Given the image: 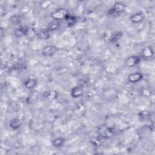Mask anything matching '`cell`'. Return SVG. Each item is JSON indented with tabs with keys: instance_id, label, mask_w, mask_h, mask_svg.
<instances>
[{
	"instance_id": "1",
	"label": "cell",
	"mask_w": 155,
	"mask_h": 155,
	"mask_svg": "<svg viewBox=\"0 0 155 155\" xmlns=\"http://www.w3.org/2000/svg\"><path fill=\"white\" fill-rule=\"evenodd\" d=\"M125 5L120 2H116L114 4V5L113 7H111L110 9H109L108 12V14L110 16H116L117 15H119L120 13H122L125 8Z\"/></svg>"
},
{
	"instance_id": "2",
	"label": "cell",
	"mask_w": 155,
	"mask_h": 155,
	"mask_svg": "<svg viewBox=\"0 0 155 155\" xmlns=\"http://www.w3.org/2000/svg\"><path fill=\"white\" fill-rule=\"evenodd\" d=\"M97 132L99 136L104 139H108L111 137L113 133L112 129L105 125L99 126L97 128Z\"/></svg>"
},
{
	"instance_id": "3",
	"label": "cell",
	"mask_w": 155,
	"mask_h": 155,
	"mask_svg": "<svg viewBox=\"0 0 155 155\" xmlns=\"http://www.w3.org/2000/svg\"><path fill=\"white\" fill-rule=\"evenodd\" d=\"M58 49L56 46L52 45H48L43 47L41 53L44 56L50 57L54 55L58 51Z\"/></svg>"
},
{
	"instance_id": "4",
	"label": "cell",
	"mask_w": 155,
	"mask_h": 155,
	"mask_svg": "<svg viewBox=\"0 0 155 155\" xmlns=\"http://www.w3.org/2000/svg\"><path fill=\"white\" fill-rule=\"evenodd\" d=\"M68 15L67 11L64 8H59L52 13V18L56 20L65 19Z\"/></svg>"
},
{
	"instance_id": "5",
	"label": "cell",
	"mask_w": 155,
	"mask_h": 155,
	"mask_svg": "<svg viewBox=\"0 0 155 155\" xmlns=\"http://www.w3.org/2000/svg\"><path fill=\"white\" fill-rule=\"evenodd\" d=\"M140 61V57L135 55H132L126 58L125 61V64L126 66L128 67H132L137 65L139 63Z\"/></svg>"
},
{
	"instance_id": "6",
	"label": "cell",
	"mask_w": 155,
	"mask_h": 155,
	"mask_svg": "<svg viewBox=\"0 0 155 155\" xmlns=\"http://www.w3.org/2000/svg\"><path fill=\"white\" fill-rule=\"evenodd\" d=\"M143 79V75L141 73L136 71L131 73L128 76V81L132 84L138 83Z\"/></svg>"
},
{
	"instance_id": "7",
	"label": "cell",
	"mask_w": 155,
	"mask_h": 155,
	"mask_svg": "<svg viewBox=\"0 0 155 155\" xmlns=\"http://www.w3.org/2000/svg\"><path fill=\"white\" fill-rule=\"evenodd\" d=\"M50 30L48 28H44L40 30L37 33V36L40 39L42 40H47L50 38Z\"/></svg>"
},
{
	"instance_id": "8",
	"label": "cell",
	"mask_w": 155,
	"mask_h": 155,
	"mask_svg": "<svg viewBox=\"0 0 155 155\" xmlns=\"http://www.w3.org/2000/svg\"><path fill=\"white\" fill-rule=\"evenodd\" d=\"M144 19V15L142 12H137L130 16V19L132 22L139 23L142 22Z\"/></svg>"
},
{
	"instance_id": "9",
	"label": "cell",
	"mask_w": 155,
	"mask_h": 155,
	"mask_svg": "<svg viewBox=\"0 0 155 155\" xmlns=\"http://www.w3.org/2000/svg\"><path fill=\"white\" fill-rule=\"evenodd\" d=\"M28 28L27 27H21L14 30V36L16 38H21L22 36L25 35L28 32Z\"/></svg>"
},
{
	"instance_id": "10",
	"label": "cell",
	"mask_w": 155,
	"mask_h": 155,
	"mask_svg": "<svg viewBox=\"0 0 155 155\" xmlns=\"http://www.w3.org/2000/svg\"><path fill=\"white\" fill-rule=\"evenodd\" d=\"M83 94V89L81 87L76 86L71 89V94L74 98H78L81 97Z\"/></svg>"
},
{
	"instance_id": "11",
	"label": "cell",
	"mask_w": 155,
	"mask_h": 155,
	"mask_svg": "<svg viewBox=\"0 0 155 155\" xmlns=\"http://www.w3.org/2000/svg\"><path fill=\"white\" fill-rule=\"evenodd\" d=\"M24 85L27 88H33L37 85V80L34 78H28L24 82Z\"/></svg>"
},
{
	"instance_id": "12",
	"label": "cell",
	"mask_w": 155,
	"mask_h": 155,
	"mask_svg": "<svg viewBox=\"0 0 155 155\" xmlns=\"http://www.w3.org/2000/svg\"><path fill=\"white\" fill-rule=\"evenodd\" d=\"M21 121L18 118H14L12 119L9 122L10 127L14 130H16L19 129L21 127Z\"/></svg>"
},
{
	"instance_id": "13",
	"label": "cell",
	"mask_w": 155,
	"mask_h": 155,
	"mask_svg": "<svg viewBox=\"0 0 155 155\" xmlns=\"http://www.w3.org/2000/svg\"><path fill=\"white\" fill-rule=\"evenodd\" d=\"M153 54H154V52H153V48L150 46L146 47L145 48H144L142 52V56L145 58H150L153 55Z\"/></svg>"
},
{
	"instance_id": "14",
	"label": "cell",
	"mask_w": 155,
	"mask_h": 155,
	"mask_svg": "<svg viewBox=\"0 0 155 155\" xmlns=\"http://www.w3.org/2000/svg\"><path fill=\"white\" fill-rule=\"evenodd\" d=\"M65 142V140L64 138H63L62 137H56V138L52 140V144L54 147L59 148V147H61L62 146H63Z\"/></svg>"
},
{
	"instance_id": "15",
	"label": "cell",
	"mask_w": 155,
	"mask_h": 155,
	"mask_svg": "<svg viewBox=\"0 0 155 155\" xmlns=\"http://www.w3.org/2000/svg\"><path fill=\"white\" fill-rule=\"evenodd\" d=\"M122 32H120V31L114 32V33H113L111 35V37L110 38V41L112 43L117 42L122 38Z\"/></svg>"
},
{
	"instance_id": "16",
	"label": "cell",
	"mask_w": 155,
	"mask_h": 155,
	"mask_svg": "<svg viewBox=\"0 0 155 155\" xmlns=\"http://www.w3.org/2000/svg\"><path fill=\"white\" fill-rule=\"evenodd\" d=\"M66 22H67V25H73V24H74V22H76V19L72 16H70L69 15H68L67 16V17L64 19Z\"/></svg>"
},
{
	"instance_id": "17",
	"label": "cell",
	"mask_w": 155,
	"mask_h": 155,
	"mask_svg": "<svg viewBox=\"0 0 155 155\" xmlns=\"http://www.w3.org/2000/svg\"><path fill=\"white\" fill-rule=\"evenodd\" d=\"M59 27V22H51L48 27V29L50 30V31H52V30H56L57 29H58Z\"/></svg>"
},
{
	"instance_id": "18",
	"label": "cell",
	"mask_w": 155,
	"mask_h": 155,
	"mask_svg": "<svg viewBox=\"0 0 155 155\" xmlns=\"http://www.w3.org/2000/svg\"><path fill=\"white\" fill-rule=\"evenodd\" d=\"M10 21H11V22L13 24V25H16L17 24H18L20 22L19 18L17 16H12L10 19Z\"/></svg>"
}]
</instances>
